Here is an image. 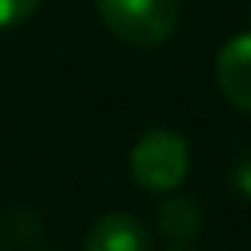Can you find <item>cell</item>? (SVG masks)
<instances>
[{"instance_id": "obj_2", "label": "cell", "mask_w": 251, "mask_h": 251, "mask_svg": "<svg viewBox=\"0 0 251 251\" xmlns=\"http://www.w3.org/2000/svg\"><path fill=\"white\" fill-rule=\"evenodd\" d=\"M129 174L148 192H174L188 177V141L174 129H151L129 151Z\"/></svg>"}, {"instance_id": "obj_6", "label": "cell", "mask_w": 251, "mask_h": 251, "mask_svg": "<svg viewBox=\"0 0 251 251\" xmlns=\"http://www.w3.org/2000/svg\"><path fill=\"white\" fill-rule=\"evenodd\" d=\"M41 8V0H0V30L19 26Z\"/></svg>"}, {"instance_id": "obj_7", "label": "cell", "mask_w": 251, "mask_h": 251, "mask_svg": "<svg viewBox=\"0 0 251 251\" xmlns=\"http://www.w3.org/2000/svg\"><path fill=\"white\" fill-rule=\"evenodd\" d=\"M229 181H233V188L240 192V196L251 200V148H244L240 155L233 159V170H229Z\"/></svg>"}, {"instance_id": "obj_3", "label": "cell", "mask_w": 251, "mask_h": 251, "mask_svg": "<svg viewBox=\"0 0 251 251\" xmlns=\"http://www.w3.org/2000/svg\"><path fill=\"white\" fill-rule=\"evenodd\" d=\"M218 89L233 107L251 111V33H240L229 45H222L218 63H214Z\"/></svg>"}, {"instance_id": "obj_8", "label": "cell", "mask_w": 251, "mask_h": 251, "mask_svg": "<svg viewBox=\"0 0 251 251\" xmlns=\"http://www.w3.org/2000/svg\"><path fill=\"white\" fill-rule=\"evenodd\" d=\"M177 251H188V248H177Z\"/></svg>"}, {"instance_id": "obj_5", "label": "cell", "mask_w": 251, "mask_h": 251, "mask_svg": "<svg viewBox=\"0 0 251 251\" xmlns=\"http://www.w3.org/2000/svg\"><path fill=\"white\" fill-rule=\"evenodd\" d=\"M155 222H159V233H163L166 240L185 248V244L196 240L200 229H203V211H200V203L192 196H166L163 203H159Z\"/></svg>"}, {"instance_id": "obj_4", "label": "cell", "mask_w": 251, "mask_h": 251, "mask_svg": "<svg viewBox=\"0 0 251 251\" xmlns=\"http://www.w3.org/2000/svg\"><path fill=\"white\" fill-rule=\"evenodd\" d=\"M85 251H148V229L126 211L100 214L85 233Z\"/></svg>"}, {"instance_id": "obj_1", "label": "cell", "mask_w": 251, "mask_h": 251, "mask_svg": "<svg viewBox=\"0 0 251 251\" xmlns=\"http://www.w3.org/2000/svg\"><path fill=\"white\" fill-rule=\"evenodd\" d=\"M100 23L118 41L137 48H155L177 30V0H93Z\"/></svg>"}]
</instances>
